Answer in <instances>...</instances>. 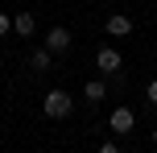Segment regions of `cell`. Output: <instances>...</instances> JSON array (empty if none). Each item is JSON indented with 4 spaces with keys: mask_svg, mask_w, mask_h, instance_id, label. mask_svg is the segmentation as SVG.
<instances>
[{
    "mask_svg": "<svg viewBox=\"0 0 157 153\" xmlns=\"http://www.w3.org/2000/svg\"><path fill=\"white\" fill-rule=\"evenodd\" d=\"M145 99H149V104L157 108V79H149V87H145Z\"/></svg>",
    "mask_w": 157,
    "mask_h": 153,
    "instance_id": "cell-9",
    "label": "cell"
},
{
    "mask_svg": "<svg viewBox=\"0 0 157 153\" xmlns=\"http://www.w3.org/2000/svg\"><path fill=\"white\" fill-rule=\"evenodd\" d=\"M41 112H46V116H50V120H66V116H71V112H75V99H71V95H66V91H62V87H58V91H50V95H46V99H41Z\"/></svg>",
    "mask_w": 157,
    "mask_h": 153,
    "instance_id": "cell-1",
    "label": "cell"
},
{
    "mask_svg": "<svg viewBox=\"0 0 157 153\" xmlns=\"http://www.w3.org/2000/svg\"><path fill=\"white\" fill-rule=\"evenodd\" d=\"M50 62H54V54H50V50L46 46H41V50H33V54H29V66H33V71H50Z\"/></svg>",
    "mask_w": 157,
    "mask_h": 153,
    "instance_id": "cell-8",
    "label": "cell"
},
{
    "mask_svg": "<svg viewBox=\"0 0 157 153\" xmlns=\"http://www.w3.org/2000/svg\"><path fill=\"white\" fill-rule=\"evenodd\" d=\"M95 153H124V149H120V145H116V141H103V145H99V149H95Z\"/></svg>",
    "mask_w": 157,
    "mask_h": 153,
    "instance_id": "cell-11",
    "label": "cell"
},
{
    "mask_svg": "<svg viewBox=\"0 0 157 153\" xmlns=\"http://www.w3.org/2000/svg\"><path fill=\"white\" fill-rule=\"evenodd\" d=\"M95 66H99V75H116L120 66H124V58H120L116 46H103L99 54H95Z\"/></svg>",
    "mask_w": 157,
    "mask_h": 153,
    "instance_id": "cell-4",
    "label": "cell"
},
{
    "mask_svg": "<svg viewBox=\"0 0 157 153\" xmlns=\"http://www.w3.org/2000/svg\"><path fill=\"white\" fill-rule=\"evenodd\" d=\"M4 33H13V17H8V13H0V37H4Z\"/></svg>",
    "mask_w": 157,
    "mask_h": 153,
    "instance_id": "cell-10",
    "label": "cell"
},
{
    "mask_svg": "<svg viewBox=\"0 0 157 153\" xmlns=\"http://www.w3.org/2000/svg\"><path fill=\"white\" fill-rule=\"evenodd\" d=\"M108 128L116 132V137H128V132L136 128V112L132 108H116V112L108 116Z\"/></svg>",
    "mask_w": 157,
    "mask_h": 153,
    "instance_id": "cell-2",
    "label": "cell"
},
{
    "mask_svg": "<svg viewBox=\"0 0 157 153\" xmlns=\"http://www.w3.org/2000/svg\"><path fill=\"white\" fill-rule=\"evenodd\" d=\"M71 29H66V25H54V29H50L46 33V50H50V54H66V50H71Z\"/></svg>",
    "mask_w": 157,
    "mask_h": 153,
    "instance_id": "cell-3",
    "label": "cell"
},
{
    "mask_svg": "<svg viewBox=\"0 0 157 153\" xmlns=\"http://www.w3.org/2000/svg\"><path fill=\"white\" fill-rule=\"evenodd\" d=\"M13 33H21V37L29 41L33 33H37V17L33 13H13Z\"/></svg>",
    "mask_w": 157,
    "mask_h": 153,
    "instance_id": "cell-5",
    "label": "cell"
},
{
    "mask_svg": "<svg viewBox=\"0 0 157 153\" xmlns=\"http://www.w3.org/2000/svg\"><path fill=\"white\" fill-rule=\"evenodd\" d=\"M108 33L112 37H128V33H132V17L128 13H112L108 17Z\"/></svg>",
    "mask_w": 157,
    "mask_h": 153,
    "instance_id": "cell-6",
    "label": "cell"
},
{
    "mask_svg": "<svg viewBox=\"0 0 157 153\" xmlns=\"http://www.w3.org/2000/svg\"><path fill=\"white\" fill-rule=\"evenodd\" d=\"M83 95H87V104H103V99H108V83H103V79H87L83 83Z\"/></svg>",
    "mask_w": 157,
    "mask_h": 153,
    "instance_id": "cell-7",
    "label": "cell"
},
{
    "mask_svg": "<svg viewBox=\"0 0 157 153\" xmlns=\"http://www.w3.org/2000/svg\"><path fill=\"white\" fill-rule=\"evenodd\" d=\"M153 145H157V128H153Z\"/></svg>",
    "mask_w": 157,
    "mask_h": 153,
    "instance_id": "cell-12",
    "label": "cell"
}]
</instances>
